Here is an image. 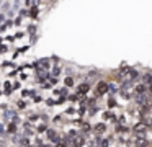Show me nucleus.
Masks as SVG:
<instances>
[{
    "label": "nucleus",
    "mask_w": 152,
    "mask_h": 147,
    "mask_svg": "<svg viewBox=\"0 0 152 147\" xmlns=\"http://www.w3.org/2000/svg\"><path fill=\"white\" fill-rule=\"evenodd\" d=\"M116 105H118V103H116V98L111 97V98L108 100V108H110V110H111V108H116Z\"/></svg>",
    "instance_id": "obj_18"
},
{
    "label": "nucleus",
    "mask_w": 152,
    "mask_h": 147,
    "mask_svg": "<svg viewBox=\"0 0 152 147\" xmlns=\"http://www.w3.org/2000/svg\"><path fill=\"white\" fill-rule=\"evenodd\" d=\"M12 91H13V83L7 80V82L4 83V93H5V95H12Z\"/></svg>",
    "instance_id": "obj_12"
},
{
    "label": "nucleus",
    "mask_w": 152,
    "mask_h": 147,
    "mask_svg": "<svg viewBox=\"0 0 152 147\" xmlns=\"http://www.w3.org/2000/svg\"><path fill=\"white\" fill-rule=\"evenodd\" d=\"M46 105H48V106H54V105H56V100H53V98H48V100H46Z\"/></svg>",
    "instance_id": "obj_27"
},
{
    "label": "nucleus",
    "mask_w": 152,
    "mask_h": 147,
    "mask_svg": "<svg viewBox=\"0 0 152 147\" xmlns=\"http://www.w3.org/2000/svg\"><path fill=\"white\" fill-rule=\"evenodd\" d=\"M28 33L34 34V33H36V26H34V25H30V26H28Z\"/></svg>",
    "instance_id": "obj_26"
},
{
    "label": "nucleus",
    "mask_w": 152,
    "mask_h": 147,
    "mask_svg": "<svg viewBox=\"0 0 152 147\" xmlns=\"http://www.w3.org/2000/svg\"><path fill=\"white\" fill-rule=\"evenodd\" d=\"M54 123H56V124L62 123V116H56V118H54Z\"/></svg>",
    "instance_id": "obj_31"
},
{
    "label": "nucleus",
    "mask_w": 152,
    "mask_h": 147,
    "mask_svg": "<svg viewBox=\"0 0 152 147\" xmlns=\"http://www.w3.org/2000/svg\"><path fill=\"white\" fill-rule=\"evenodd\" d=\"M2 93H4V91H2V90H0V95H2Z\"/></svg>",
    "instance_id": "obj_42"
},
{
    "label": "nucleus",
    "mask_w": 152,
    "mask_h": 147,
    "mask_svg": "<svg viewBox=\"0 0 152 147\" xmlns=\"http://www.w3.org/2000/svg\"><path fill=\"white\" fill-rule=\"evenodd\" d=\"M17 147H25V146H21V144H18V146Z\"/></svg>",
    "instance_id": "obj_40"
},
{
    "label": "nucleus",
    "mask_w": 152,
    "mask_h": 147,
    "mask_svg": "<svg viewBox=\"0 0 152 147\" xmlns=\"http://www.w3.org/2000/svg\"><path fill=\"white\" fill-rule=\"evenodd\" d=\"M31 98H33V103H41V101H43V98H41L39 97V95H34V97H31Z\"/></svg>",
    "instance_id": "obj_24"
},
{
    "label": "nucleus",
    "mask_w": 152,
    "mask_h": 147,
    "mask_svg": "<svg viewBox=\"0 0 152 147\" xmlns=\"http://www.w3.org/2000/svg\"><path fill=\"white\" fill-rule=\"evenodd\" d=\"M8 51V46L7 44H0V52H7Z\"/></svg>",
    "instance_id": "obj_30"
},
{
    "label": "nucleus",
    "mask_w": 152,
    "mask_h": 147,
    "mask_svg": "<svg viewBox=\"0 0 152 147\" xmlns=\"http://www.w3.org/2000/svg\"><path fill=\"white\" fill-rule=\"evenodd\" d=\"M56 147H67V144L64 142V140H61V142H57V144H56Z\"/></svg>",
    "instance_id": "obj_33"
},
{
    "label": "nucleus",
    "mask_w": 152,
    "mask_h": 147,
    "mask_svg": "<svg viewBox=\"0 0 152 147\" xmlns=\"http://www.w3.org/2000/svg\"><path fill=\"white\" fill-rule=\"evenodd\" d=\"M28 10H30V18L31 20H36L38 16H39V5H31Z\"/></svg>",
    "instance_id": "obj_7"
},
{
    "label": "nucleus",
    "mask_w": 152,
    "mask_h": 147,
    "mask_svg": "<svg viewBox=\"0 0 152 147\" xmlns=\"http://www.w3.org/2000/svg\"><path fill=\"white\" fill-rule=\"evenodd\" d=\"M0 147H7V142L5 140H0Z\"/></svg>",
    "instance_id": "obj_39"
},
{
    "label": "nucleus",
    "mask_w": 152,
    "mask_h": 147,
    "mask_svg": "<svg viewBox=\"0 0 152 147\" xmlns=\"http://www.w3.org/2000/svg\"><path fill=\"white\" fill-rule=\"evenodd\" d=\"M74 83H75V77H74V75H66L64 85H66L67 88H70V87H74Z\"/></svg>",
    "instance_id": "obj_10"
},
{
    "label": "nucleus",
    "mask_w": 152,
    "mask_h": 147,
    "mask_svg": "<svg viewBox=\"0 0 152 147\" xmlns=\"http://www.w3.org/2000/svg\"><path fill=\"white\" fill-rule=\"evenodd\" d=\"M103 119H111V121H116V114L113 113L111 110H108V111H105V113H103Z\"/></svg>",
    "instance_id": "obj_15"
},
{
    "label": "nucleus",
    "mask_w": 152,
    "mask_h": 147,
    "mask_svg": "<svg viewBox=\"0 0 152 147\" xmlns=\"http://www.w3.org/2000/svg\"><path fill=\"white\" fill-rule=\"evenodd\" d=\"M21 95H23V97H30V90H23V91H21Z\"/></svg>",
    "instance_id": "obj_36"
},
{
    "label": "nucleus",
    "mask_w": 152,
    "mask_h": 147,
    "mask_svg": "<svg viewBox=\"0 0 152 147\" xmlns=\"http://www.w3.org/2000/svg\"><path fill=\"white\" fill-rule=\"evenodd\" d=\"M26 78H28L26 74H20V80H26Z\"/></svg>",
    "instance_id": "obj_37"
},
{
    "label": "nucleus",
    "mask_w": 152,
    "mask_h": 147,
    "mask_svg": "<svg viewBox=\"0 0 152 147\" xmlns=\"http://www.w3.org/2000/svg\"><path fill=\"white\" fill-rule=\"evenodd\" d=\"M5 20H7V16H5V13H0V23H4Z\"/></svg>",
    "instance_id": "obj_34"
},
{
    "label": "nucleus",
    "mask_w": 152,
    "mask_h": 147,
    "mask_svg": "<svg viewBox=\"0 0 152 147\" xmlns=\"http://www.w3.org/2000/svg\"><path fill=\"white\" fill-rule=\"evenodd\" d=\"M61 74H62V67H61V64H56L53 69V72H51V75H53V77H59Z\"/></svg>",
    "instance_id": "obj_14"
},
{
    "label": "nucleus",
    "mask_w": 152,
    "mask_h": 147,
    "mask_svg": "<svg viewBox=\"0 0 152 147\" xmlns=\"http://www.w3.org/2000/svg\"><path fill=\"white\" fill-rule=\"evenodd\" d=\"M17 132H18L17 123H15V121H8V124H7V134H17Z\"/></svg>",
    "instance_id": "obj_9"
},
{
    "label": "nucleus",
    "mask_w": 152,
    "mask_h": 147,
    "mask_svg": "<svg viewBox=\"0 0 152 147\" xmlns=\"http://www.w3.org/2000/svg\"><path fill=\"white\" fill-rule=\"evenodd\" d=\"M93 132L96 134V136H102V134L106 132V124L105 123H96L93 124Z\"/></svg>",
    "instance_id": "obj_5"
},
{
    "label": "nucleus",
    "mask_w": 152,
    "mask_h": 147,
    "mask_svg": "<svg viewBox=\"0 0 152 147\" xmlns=\"http://www.w3.org/2000/svg\"><path fill=\"white\" fill-rule=\"evenodd\" d=\"M95 93L96 97H103L105 93H108V82L105 80H98L95 83Z\"/></svg>",
    "instance_id": "obj_2"
},
{
    "label": "nucleus",
    "mask_w": 152,
    "mask_h": 147,
    "mask_svg": "<svg viewBox=\"0 0 152 147\" xmlns=\"http://www.w3.org/2000/svg\"><path fill=\"white\" fill-rule=\"evenodd\" d=\"M147 91V85L144 82H139V83H134V95H141Z\"/></svg>",
    "instance_id": "obj_6"
},
{
    "label": "nucleus",
    "mask_w": 152,
    "mask_h": 147,
    "mask_svg": "<svg viewBox=\"0 0 152 147\" xmlns=\"http://www.w3.org/2000/svg\"><path fill=\"white\" fill-rule=\"evenodd\" d=\"M15 116H17V111H15V110H7V111L4 113V118H5V119H13Z\"/></svg>",
    "instance_id": "obj_16"
},
{
    "label": "nucleus",
    "mask_w": 152,
    "mask_h": 147,
    "mask_svg": "<svg viewBox=\"0 0 152 147\" xmlns=\"http://www.w3.org/2000/svg\"><path fill=\"white\" fill-rule=\"evenodd\" d=\"M147 91L152 95V83H149V85H147Z\"/></svg>",
    "instance_id": "obj_38"
},
{
    "label": "nucleus",
    "mask_w": 152,
    "mask_h": 147,
    "mask_svg": "<svg viewBox=\"0 0 152 147\" xmlns=\"http://www.w3.org/2000/svg\"><path fill=\"white\" fill-rule=\"evenodd\" d=\"M147 129H149V127L145 126L144 121H141V119H139L137 123H134V124H132V127H131V131L136 134V136H144V134L147 132Z\"/></svg>",
    "instance_id": "obj_1"
},
{
    "label": "nucleus",
    "mask_w": 152,
    "mask_h": 147,
    "mask_svg": "<svg viewBox=\"0 0 152 147\" xmlns=\"http://www.w3.org/2000/svg\"><path fill=\"white\" fill-rule=\"evenodd\" d=\"M18 15H20V16H23V18H25V16H30V10H28V8H20Z\"/></svg>",
    "instance_id": "obj_20"
},
{
    "label": "nucleus",
    "mask_w": 152,
    "mask_h": 147,
    "mask_svg": "<svg viewBox=\"0 0 152 147\" xmlns=\"http://www.w3.org/2000/svg\"><path fill=\"white\" fill-rule=\"evenodd\" d=\"M141 78L145 85L152 83V72H144V74H141Z\"/></svg>",
    "instance_id": "obj_11"
},
{
    "label": "nucleus",
    "mask_w": 152,
    "mask_h": 147,
    "mask_svg": "<svg viewBox=\"0 0 152 147\" xmlns=\"http://www.w3.org/2000/svg\"><path fill=\"white\" fill-rule=\"evenodd\" d=\"M0 134H7V127L4 126V123H0Z\"/></svg>",
    "instance_id": "obj_29"
},
{
    "label": "nucleus",
    "mask_w": 152,
    "mask_h": 147,
    "mask_svg": "<svg viewBox=\"0 0 152 147\" xmlns=\"http://www.w3.org/2000/svg\"><path fill=\"white\" fill-rule=\"evenodd\" d=\"M48 131V126H46V123H41V124H38V127H36V132H46Z\"/></svg>",
    "instance_id": "obj_17"
},
{
    "label": "nucleus",
    "mask_w": 152,
    "mask_h": 147,
    "mask_svg": "<svg viewBox=\"0 0 152 147\" xmlns=\"http://www.w3.org/2000/svg\"><path fill=\"white\" fill-rule=\"evenodd\" d=\"M23 36H25V33H23V31H18L17 34H15V38H17V39H20V38H23Z\"/></svg>",
    "instance_id": "obj_32"
},
{
    "label": "nucleus",
    "mask_w": 152,
    "mask_h": 147,
    "mask_svg": "<svg viewBox=\"0 0 152 147\" xmlns=\"http://www.w3.org/2000/svg\"><path fill=\"white\" fill-rule=\"evenodd\" d=\"M7 29H8V25L4 21V25H0V33H5Z\"/></svg>",
    "instance_id": "obj_28"
},
{
    "label": "nucleus",
    "mask_w": 152,
    "mask_h": 147,
    "mask_svg": "<svg viewBox=\"0 0 152 147\" xmlns=\"http://www.w3.org/2000/svg\"><path fill=\"white\" fill-rule=\"evenodd\" d=\"M46 136H48V139H49L53 144H57V142H61V140H62V139H61V134L57 132L56 129H51V127L46 131Z\"/></svg>",
    "instance_id": "obj_3"
},
{
    "label": "nucleus",
    "mask_w": 152,
    "mask_h": 147,
    "mask_svg": "<svg viewBox=\"0 0 152 147\" xmlns=\"http://www.w3.org/2000/svg\"><path fill=\"white\" fill-rule=\"evenodd\" d=\"M108 91L111 93V97H113V95H116L119 91V85L118 83H108Z\"/></svg>",
    "instance_id": "obj_13"
},
{
    "label": "nucleus",
    "mask_w": 152,
    "mask_h": 147,
    "mask_svg": "<svg viewBox=\"0 0 152 147\" xmlns=\"http://www.w3.org/2000/svg\"><path fill=\"white\" fill-rule=\"evenodd\" d=\"M61 95H62V97H67V95H69V90H67L66 85H64V88H61Z\"/></svg>",
    "instance_id": "obj_25"
},
{
    "label": "nucleus",
    "mask_w": 152,
    "mask_h": 147,
    "mask_svg": "<svg viewBox=\"0 0 152 147\" xmlns=\"http://www.w3.org/2000/svg\"><path fill=\"white\" fill-rule=\"evenodd\" d=\"M147 147H152V144H149V146H147Z\"/></svg>",
    "instance_id": "obj_41"
},
{
    "label": "nucleus",
    "mask_w": 152,
    "mask_h": 147,
    "mask_svg": "<svg viewBox=\"0 0 152 147\" xmlns=\"http://www.w3.org/2000/svg\"><path fill=\"white\" fill-rule=\"evenodd\" d=\"M98 75H100V72L95 70V69H92V70L87 74V82H88V83H92L93 80H96V78H98Z\"/></svg>",
    "instance_id": "obj_8"
},
{
    "label": "nucleus",
    "mask_w": 152,
    "mask_h": 147,
    "mask_svg": "<svg viewBox=\"0 0 152 147\" xmlns=\"http://www.w3.org/2000/svg\"><path fill=\"white\" fill-rule=\"evenodd\" d=\"M21 21H23V16L17 15V16H15V20H13V25L15 26H21Z\"/></svg>",
    "instance_id": "obj_19"
},
{
    "label": "nucleus",
    "mask_w": 152,
    "mask_h": 147,
    "mask_svg": "<svg viewBox=\"0 0 152 147\" xmlns=\"http://www.w3.org/2000/svg\"><path fill=\"white\" fill-rule=\"evenodd\" d=\"M17 106H18V110H25V108H26V101H25V100H18L17 101Z\"/></svg>",
    "instance_id": "obj_21"
},
{
    "label": "nucleus",
    "mask_w": 152,
    "mask_h": 147,
    "mask_svg": "<svg viewBox=\"0 0 152 147\" xmlns=\"http://www.w3.org/2000/svg\"><path fill=\"white\" fill-rule=\"evenodd\" d=\"M51 87H53L51 82H43V83H41V88H44V90H49Z\"/></svg>",
    "instance_id": "obj_22"
},
{
    "label": "nucleus",
    "mask_w": 152,
    "mask_h": 147,
    "mask_svg": "<svg viewBox=\"0 0 152 147\" xmlns=\"http://www.w3.org/2000/svg\"><path fill=\"white\" fill-rule=\"evenodd\" d=\"M90 85H92V83H88V82H83V83H80L79 87H77V91H75V93H79L80 97L87 95V93H88V90H90Z\"/></svg>",
    "instance_id": "obj_4"
},
{
    "label": "nucleus",
    "mask_w": 152,
    "mask_h": 147,
    "mask_svg": "<svg viewBox=\"0 0 152 147\" xmlns=\"http://www.w3.org/2000/svg\"><path fill=\"white\" fill-rule=\"evenodd\" d=\"M18 88H20V82H15V83H13V90H18Z\"/></svg>",
    "instance_id": "obj_35"
},
{
    "label": "nucleus",
    "mask_w": 152,
    "mask_h": 147,
    "mask_svg": "<svg viewBox=\"0 0 152 147\" xmlns=\"http://www.w3.org/2000/svg\"><path fill=\"white\" fill-rule=\"evenodd\" d=\"M10 2H4L2 3V8H4V12H10Z\"/></svg>",
    "instance_id": "obj_23"
}]
</instances>
